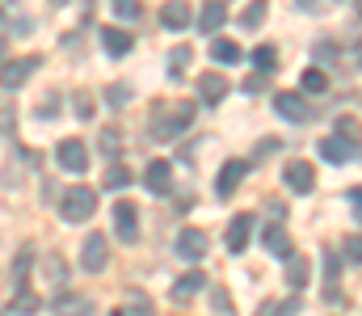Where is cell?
I'll use <instances>...</instances> for the list:
<instances>
[{"label":"cell","instance_id":"obj_22","mask_svg":"<svg viewBox=\"0 0 362 316\" xmlns=\"http://www.w3.org/2000/svg\"><path fill=\"white\" fill-rule=\"evenodd\" d=\"M211 55H215L219 64H240V59H245V51H240L232 38H223V34H215V38H211Z\"/></svg>","mask_w":362,"mask_h":316},{"label":"cell","instance_id":"obj_10","mask_svg":"<svg viewBox=\"0 0 362 316\" xmlns=\"http://www.w3.org/2000/svg\"><path fill=\"white\" fill-rule=\"evenodd\" d=\"M110 215H114V232H118V240L135 245V240H139V211L131 207V203H118Z\"/></svg>","mask_w":362,"mask_h":316},{"label":"cell","instance_id":"obj_35","mask_svg":"<svg viewBox=\"0 0 362 316\" xmlns=\"http://www.w3.org/2000/svg\"><path fill=\"white\" fill-rule=\"evenodd\" d=\"M72 110H76V118H93V98L89 93H76L72 98Z\"/></svg>","mask_w":362,"mask_h":316},{"label":"cell","instance_id":"obj_8","mask_svg":"<svg viewBox=\"0 0 362 316\" xmlns=\"http://www.w3.org/2000/svg\"><path fill=\"white\" fill-rule=\"evenodd\" d=\"M38 279L51 287V291H64V283H68V262H64V253H42V262H38Z\"/></svg>","mask_w":362,"mask_h":316},{"label":"cell","instance_id":"obj_30","mask_svg":"<svg viewBox=\"0 0 362 316\" xmlns=\"http://www.w3.org/2000/svg\"><path fill=\"white\" fill-rule=\"evenodd\" d=\"M97 144H101V156H105V160H118V152H122V148H118V144H122V139H118V131H101V135H97Z\"/></svg>","mask_w":362,"mask_h":316},{"label":"cell","instance_id":"obj_3","mask_svg":"<svg viewBox=\"0 0 362 316\" xmlns=\"http://www.w3.org/2000/svg\"><path fill=\"white\" fill-rule=\"evenodd\" d=\"M189 122H194V102H177L165 122H152V135L156 139H177L181 131H189Z\"/></svg>","mask_w":362,"mask_h":316},{"label":"cell","instance_id":"obj_28","mask_svg":"<svg viewBox=\"0 0 362 316\" xmlns=\"http://www.w3.org/2000/svg\"><path fill=\"white\" fill-rule=\"evenodd\" d=\"M110 8H114L122 21H139V17H144V4H139V0H110Z\"/></svg>","mask_w":362,"mask_h":316},{"label":"cell","instance_id":"obj_14","mask_svg":"<svg viewBox=\"0 0 362 316\" xmlns=\"http://www.w3.org/2000/svg\"><path fill=\"white\" fill-rule=\"evenodd\" d=\"M101 47H105V55H114V59H122L131 47H135V38H131V30H118V25H105L101 30Z\"/></svg>","mask_w":362,"mask_h":316},{"label":"cell","instance_id":"obj_45","mask_svg":"<svg viewBox=\"0 0 362 316\" xmlns=\"http://www.w3.org/2000/svg\"><path fill=\"white\" fill-rule=\"evenodd\" d=\"M0 51H4V38H0Z\"/></svg>","mask_w":362,"mask_h":316},{"label":"cell","instance_id":"obj_19","mask_svg":"<svg viewBox=\"0 0 362 316\" xmlns=\"http://www.w3.org/2000/svg\"><path fill=\"white\" fill-rule=\"evenodd\" d=\"M262 245L270 249L274 257H282V262L291 257V236H286V228H282V223H270V228L262 232Z\"/></svg>","mask_w":362,"mask_h":316},{"label":"cell","instance_id":"obj_20","mask_svg":"<svg viewBox=\"0 0 362 316\" xmlns=\"http://www.w3.org/2000/svg\"><path fill=\"white\" fill-rule=\"evenodd\" d=\"M202 287H206V274H202V270H189V274H181L177 283H173V300L185 304V300H189V295H198Z\"/></svg>","mask_w":362,"mask_h":316},{"label":"cell","instance_id":"obj_40","mask_svg":"<svg viewBox=\"0 0 362 316\" xmlns=\"http://www.w3.org/2000/svg\"><path fill=\"white\" fill-rule=\"evenodd\" d=\"M266 211L274 215V223H282V215H286V203H274V199H270V203H266Z\"/></svg>","mask_w":362,"mask_h":316},{"label":"cell","instance_id":"obj_21","mask_svg":"<svg viewBox=\"0 0 362 316\" xmlns=\"http://www.w3.org/2000/svg\"><path fill=\"white\" fill-rule=\"evenodd\" d=\"M55 316H93V300L89 295H59Z\"/></svg>","mask_w":362,"mask_h":316},{"label":"cell","instance_id":"obj_37","mask_svg":"<svg viewBox=\"0 0 362 316\" xmlns=\"http://www.w3.org/2000/svg\"><path fill=\"white\" fill-rule=\"evenodd\" d=\"M55 105H59V98H55V93H47V98L38 102V118H59V114H55Z\"/></svg>","mask_w":362,"mask_h":316},{"label":"cell","instance_id":"obj_9","mask_svg":"<svg viewBox=\"0 0 362 316\" xmlns=\"http://www.w3.org/2000/svg\"><path fill=\"white\" fill-rule=\"evenodd\" d=\"M206 249H211V236H206L202 228H181V232H177V257H185V262H198Z\"/></svg>","mask_w":362,"mask_h":316},{"label":"cell","instance_id":"obj_13","mask_svg":"<svg viewBox=\"0 0 362 316\" xmlns=\"http://www.w3.org/2000/svg\"><path fill=\"white\" fill-rule=\"evenodd\" d=\"M198 98L206 105H219L228 98V76H219V72H202L198 76Z\"/></svg>","mask_w":362,"mask_h":316},{"label":"cell","instance_id":"obj_23","mask_svg":"<svg viewBox=\"0 0 362 316\" xmlns=\"http://www.w3.org/2000/svg\"><path fill=\"white\" fill-rule=\"evenodd\" d=\"M266 13H270V4H266V0H253V4L240 13V25H245V30H262V25H266Z\"/></svg>","mask_w":362,"mask_h":316},{"label":"cell","instance_id":"obj_7","mask_svg":"<svg viewBox=\"0 0 362 316\" xmlns=\"http://www.w3.org/2000/svg\"><path fill=\"white\" fill-rule=\"evenodd\" d=\"M245 173H249V160H240V156L223 160V169H219V177H215V194H219V199H232L236 186L245 182Z\"/></svg>","mask_w":362,"mask_h":316},{"label":"cell","instance_id":"obj_2","mask_svg":"<svg viewBox=\"0 0 362 316\" xmlns=\"http://www.w3.org/2000/svg\"><path fill=\"white\" fill-rule=\"evenodd\" d=\"M42 68V59L38 55H21V59H4L0 64V89H21L34 72Z\"/></svg>","mask_w":362,"mask_h":316},{"label":"cell","instance_id":"obj_32","mask_svg":"<svg viewBox=\"0 0 362 316\" xmlns=\"http://www.w3.org/2000/svg\"><path fill=\"white\" fill-rule=\"evenodd\" d=\"M185 68H189V47H177V51L169 55V72H173V76H181Z\"/></svg>","mask_w":362,"mask_h":316},{"label":"cell","instance_id":"obj_25","mask_svg":"<svg viewBox=\"0 0 362 316\" xmlns=\"http://www.w3.org/2000/svg\"><path fill=\"white\" fill-rule=\"evenodd\" d=\"M286 283H291L295 291H303V287H308V262H303V257H295V253L286 257Z\"/></svg>","mask_w":362,"mask_h":316},{"label":"cell","instance_id":"obj_43","mask_svg":"<svg viewBox=\"0 0 362 316\" xmlns=\"http://www.w3.org/2000/svg\"><path fill=\"white\" fill-rule=\"evenodd\" d=\"M358 207H362V190H358V186H354V190H350V211L358 215Z\"/></svg>","mask_w":362,"mask_h":316},{"label":"cell","instance_id":"obj_17","mask_svg":"<svg viewBox=\"0 0 362 316\" xmlns=\"http://www.w3.org/2000/svg\"><path fill=\"white\" fill-rule=\"evenodd\" d=\"M223 21H228V8H223L219 0H206V4H202V13H198V30L211 38V34H219V30H223Z\"/></svg>","mask_w":362,"mask_h":316},{"label":"cell","instance_id":"obj_4","mask_svg":"<svg viewBox=\"0 0 362 316\" xmlns=\"http://www.w3.org/2000/svg\"><path fill=\"white\" fill-rule=\"evenodd\" d=\"M105 262H110V236L105 232H89L85 245H81V266L89 274H97V270H105Z\"/></svg>","mask_w":362,"mask_h":316},{"label":"cell","instance_id":"obj_42","mask_svg":"<svg viewBox=\"0 0 362 316\" xmlns=\"http://www.w3.org/2000/svg\"><path fill=\"white\" fill-rule=\"evenodd\" d=\"M274 148H282V144H278V139H262V144H257V156H270Z\"/></svg>","mask_w":362,"mask_h":316},{"label":"cell","instance_id":"obj_24","mask_svg":"<svg viewBox=\"0 0 362 316\" xmlns=\"http://www.w3.org/2000/svg\"><path fill=\"white\" fill-rule=\"evenodd\" d=\"M127 186H131V169L118 165V160H110L105 165V190H127Z\"/></svg>","mask_w":362,"mask_h":316},{"label":"cell","instance_id":"obj_18","mask_svg":"<svg viewBox=\"0 0 362 316\" xmlns=\"http://www.w3.org/2000/svg\"><path fill=\"white\" fill-rule=\"evenodd\" d=\"M249 236H253V215H236L232 223H228V249L232 253H245V245H249Z\"/></svg>","mask_w":362,"mask_h":316},{"label":"cell","instance_id":"obj_31","mask_svg":"<svg viewBox=\"0 0 362 316\" xmlns=\"http://www.w3.org/2000/svg\"><path fill=\"white\" fill-rule=\"evenodd\" d=\"M303 89H308V93H325V89H329V76H325L320 68H308V72H303Z\"/></svg>","mask_w":362,"mask_h":316},{"label":"cell","instance_id":"obj_44","mask_svg":"<svg viewBox=\"0 0 362 316\" xmlns=\"http://www.w3.org/2000/svg\"><path fill=\"white\" fill-rule=\"evenodd\" d=\"M299 8H308V13H316V0H295Z\"/></svg>","mask_w":362,"mask_h":316},{"label":"cell","instance_id":"obj_5","mask_svg":"<svg viewBox=\"0 0 362 316\" xmlns=\"http://www.w3.org/2000/svg\"><path fill=\"white\" fill-rule=\"evenodd\" d=\"M55 160H59L64 173H85V169H89V148H85L81 139H59Z\"/></svg>","mask_w":362,"mask_h":316},{"label":"cell","instance_id":"obj_34","mask_svg":"<svg viewBox=\"0 0 362 316\" xmlns=\"http://www.w3.org/2000/svg\"><path fill=\"white\" fill-rule=\"evenodd\" d=\"M211 300H215L219 316H232V300H228V291H223V287H211Z\"/></svg>","mask_w":362,"mask_h":316},{"label":"cell","instance_id":"obj_27","mask_svg":"<svg viewBox=\"0 0 362 316\" xmlns=\"http://www.w3.org/2000/svg\"><path fill=\"white\" fill-rule=\"evenodd\" d=\"M253 68H257L262 76L274 72V68H278V47H257V51H253Z\"/></svg>","mask_w":362,"mask_h":316},{"label":"cell","instance_id":"obj_12","mask_svg":"<svg viewBox=\"0 0 362 316\" xmlns=\"http://www.w3.org/2000/svg\"><path fill=\"white\" fill-rule=\"evenodd\" d=\"M274 110H278L286 122H308V118H312V110H308V102H303V93H278V98H274Z\"/></svg>","mask_w":362,"mask_h":316},{"label":"cell","instance_id":"obj_6","mask_svg":"<svg viewBox=\"0 0 362 316\" xmlns=\"http://www.w3.org/2000/svg\"><path fill=\"white\" fill-rule=\"evenodd\" d=\"M282 182H286L291 194H312V186H316V169H312V160H286Z\"/></svg>","mask_w":362,"mask_h":316},{"label":"cell","instance_id":"obj_33","mask_svg":"<svg viewBox=\"0 0 362 316\" xmlns=\"http://www.w3.org/2000/svg\"><path fill=\"white\" fill-rule=\"evenodd\" d=\"M341 249H346V262H350V266H358V257H362V240H358V232H350Z\"/></svg>","mask_w":362,"mask_h":316},{"label":"cell","instance_id":"obj_1","mask_svg":"<svg viewBox=\"0 0 362 316\" xmlns=\"http://www.w3.org/2000/svg\"><path fill=\"white\" fill-rule=\"evenodd\" d=\"M93 211H97V194H93L89 186H72V190H64V199H59V215H64L68 223H85Z\"/></svg>","mask_w":362,"mask_h":316},{"label":"cell","instance_id":"obj_36","mask_svg":"<svg viewBox=\"0 0 362 316\" xmlns=\"http://www.w3.org/2000/svg\"><path fill=\"white\" fill-rule=\"evenodd\" d=\"M282 312H295V304H274V300H266L257 308V316H282Z\"/></svg>","mask_w":362,"mask_h":316},{"label":"cell","instance_id":"obj_38","mask_svg":"<svg viewBox=\"0 0 362 316\" xmlns=\"http://www.w3.org/2000/svg\"><path fill=\"white\" fill-rule=\"evenodd\" d=\"M337 135H341V139H354V144H358V127H354V118H341V122H337Z\"/></svg>","mask_w":362,"mask_h":316},{"label":"cell","instance_id":"obj_39","mask_svg":"<svg viewBox=\"0 0 362 316\" xmlns=\"http://www.w3.org/2000/svg\"><path fill=\"white\" fill-rule=\"evenodd\" d=\"M245 89H249V93H262V89H266V76H262V72H253V76L245 81Z\"/></svg>","mask_w":362,"mask_h":316},{"label":"cell","instance_id":"obj_15","mask_svg":"<svg viewBox=\"0 0 362 316\" xmlns=\"http://www.w3.org/2000/svg\"><path fill=\"white\" fill-rule=\"evenodd\" d=\"M144 186H148L152 194H169V186H173V165H169V160H152L148 173H144Z\"/></svg>","mask_w":362,"mask_h":316},{"label":"cell","instance_id":"obj_41","mask_svg":"<svg viewBox=\"0 0 362 316\" xmlns=\"http://www.w3.org/2000/svg\"><path fill=\"white\" fill-rule=\"evenodd\" d=\"M325 274H329V283H337V257H333V253L325 257Z\"/></svg>","mask_w":362,"mask_h":316},{"label":"cell","instance_id":"obj_16","mask_svg":"<svg viewBox=\"0 0 362 316\" xmlns=\"http://www.w3.org/2000/svg\"><path fill=\"white\" fill-rule=\"evenodd\" d=\"M189 21H194L189 0H165V8H160V25L165 30H185Z\"/></svg>","mask_w":362,"mask_h":316},{"label":"cell","instance_id":"obj_11","mask_svg":"<svg viewBox=\"0 0 362 316\" xmlns=\"http://www.w3.org/2000/svg\"><path fill=\"white\" fill-rule=\"evenodd\" d=\"M320 156L329 165H346V160H358V144L341 139V135H329V139H320Z\"/></svg>","mask_w":362,"mask_h":316},{"label":"cell","instance_id":"obj_29","mask_svg":"<svg viewBox=\"0 0 362 316\" xmlns=\"http://www.w3.org/2000/svg\"><path fill=\"white\" fill-rule=\"evenodd\" d=\"M118 316H152V300L139 295V291H131L127 295V312H118Z\"/></svg>","mask_w":362,"mask_h":316},{"label":"cell","instance_id":"obj_26","mask_svg":"<svg viewBox=\"0 0 362 316\" xmlns=\"http://www.w3.org/2000/svg\"><path fill=\"white\" fill-rule=\"evenodd\" d=\"M42 308V300L38 295H30V291H17V300L8 304V316H30V312H38Z\"/></svg>","mask_w":362,"mask_h":316}]
</instances>
